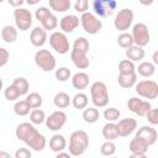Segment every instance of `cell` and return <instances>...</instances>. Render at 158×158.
Instances as JSON below:
<instances>
[{
	"label": "cell",
	"mask_w": 158,
	"mask_h": 158,
	"mask_svg": "<svg viewBox=\"0 0 158 158\" xmlns=\"http://www.w3.org/2000/svg\"><path fill=\"white\" fill-rule=\"evenodd\" d=\"M47 31L43 30L41 26H37V27H33L31 33H30V42L33 47H42L44 46V43L47 42Z\"/></svg>",
	"instance_id": "cell-17"
},
{
	"label": "cell",
	"mask_w": 158,
	"mask_h": 158,
	"mask_svg": "<svg viewBox=\"0 0 158 158\" xmlns=\"http://www.w3.org/2000/svg\"><path fill=\"white\" fill-rule=\"evenodd\" d=\"M135 137L141 138L142 141H144L151 147L152 144L156 143L157 137H158V133H157L156 128H153L152 126H142L141 128H138V131L136 132Z\"/></svg>",
	"instance_id": "cell-16"
},
{
	"label": "cell",
	"mask_w": 158,
	"mask_h": 158,
	"mask_svg": "<svg viewBox=\"0 0 158 158\" xmlns=\"http://www.w3.org/2000/svg\"><path fill=\"white\" fill-rule=\"evenodd\" d=\"M89 48H90V43L85 37H77L73 42V49H77L88 54Z\"/></svg>",
	"instance_id": "cell-37"
},
{
	"label": "cell",
	"mask_w": 158,
	"mask_h": 158,
	"mask_svg": "<svg viewBox=\"0 0 158 158\" xmlns=\"http://www.w3.org/2000/svg\"><path fill=\"white\" fill-rule=\"evenodd\" d=\"M72 85L77 90H84L89 85V75L85 72H78L72 77Z\"/></svg>",
	"instance_id": "cell-20"
},
{
	"label": "cell",
	"mask_w": 158,
	"mask_h": 158,
	"mask_svg": "<svg viewBox=\"0 0 158 158\" xmlns=\"http://www.w3.org/2000/svg\"><path fill=\"white\" fill-rule=\"evenodd\" d=\"M109 158H117V157H114V156H112V157H109Z\"/></svg>",
	"instance_id": "cell-55"
},
{
	"label": "cell",
	"mask_w": 158,
	"mask_h": 158,
	"mask_svg": "<svg viewBox=\"0 0 158 158\" xmlns=\"http://www.w3.org/2000/svg\"><path fill=\"white\" fill-rule=\"evenodd\" d=\"M12 85L17 89V91L20 93V96L21 95H27L28 94V90H30V84H28V80L23 77H19L16 78L14 81H12Z\"/></svg>",
	"instance_id": "cell-31"
},
{
	"label": "cell",
	"mask_w": 158,
	"mask_h": 158,
	"mask_svg": "<svg viewBox=\"0 0 158 158\" xmlns=\"http://www.w3.org/2000/svg\"><path fill=\"white\" fill-rule=\"evenodd\" d=\"M79 20H80V25L83 30L89 35H96L102 28V21L98 16H95L93 12L86 11L81 14Z\"/></svg>",
	"instance_id": "cell-6"
},
{
	"label": "cell",
	"mask_w": 158,
	"mask_h": 158,
	"mask_svg": "<svg viewBox=\"0 0 158 158\" xmlns=\"http://www.w3.org/2000/svg\"><path fill=\"white\" fill-rule=\"evenodd\" d=\"M117 83L123 89H130L136 85L137 83V73L133 74H118Z\"/></svg>",
	"instance_id": "cell-25"
},
{
	"label": "cell",
	"mask_w": 158,
	"mask_h": 158,
	"mask_svg": "<svg viewBox=\"0 0 158 158\" xmlns=\"http://www.w3.org/2000/svg\"><path fill=\"white\" fill-rule=\"evenodd\" d=\"M0 158H12L11 154L6 151H0Z\"/></svg>",
	"instance_id": "cell-50"
},
{
	"label": "cell",
	"mask_w": 158,
	"mask_h": 158,
	"mask_svg": "<svg viewBox=\"0 0 158 158\" xmlns=\"http://www.w3.org/2000/svg\"><path fill=\"white\" fill-rule=\"evenodd\" d=\"M128 158H147V156L146 154H133V153H131L128 156Z\"/></svg>",
	"instance_id": "cell-51"
},
{
	"label": "cell",
	"mask_w": 158,
	"mask_h": 158,
	"mask_svg": "<svg viewBox=\"0 0 158 158\" xmlns=\"http://www.w3.org/2000/svg\"><path fill=\"white\" fill-rule=\"evenodd\" d=\"M81 117L86 123H95L100 117V112L96 107H85L83 110Z\"/></svg>",
	"instance_id": "cell-28"
},
{
	"label": "cell",
	"mask_w": 158,
	"mask_h": 158,
	"mask_svg": "<svg viewBox=\"0 0 158 158\" xmlns=\"http://www.w3.org/2000/svg\"><path fill=\"white\" fill-rule=\"evenodd\" d=\"M15 158H32V153H31V151L28 148L21 147V148H17L16 149Z\"/></svg>",
	"instance_id": "cell-46"
},
{
	"label": "cell",
	"mask_w": 158,
	"mask_h": 158,
	"mask_svg": "<svg viewBox=\"0 0 158 158\" xmlns=\"http://www.w3.org/2000/svg\"><path fill=\"white\" fill-rule=\"evenodd\" d=\"M49 7L56 12H65L70 9V0H49Z\"/></svg>",
	"instance_id": "cell-30"
},
{
	"label": "cell",
	"mask_w": 158,
	"mask_h": 158,
	"mask_svg": "<svg viewBox=\"0 0 158 158\" xmlns=\"http://www.w3.org/2000/svg\"><path fill=\"white\" fill-rule=\"evenodd\" d=\"M56 158H72V156L69 154V153H67V152H59V153H57L56 154Z\"/></svg>",
	"instance_id": "cell-49"
},
{
	"label": "cell",
	"mask_w": 158,
	"mask_h": 158,
	"mask_svg": "<svg viewBox=\"0 0 158 158\" xmlns=\"http://www.w3.org/2000/svg\"><path fill=\"white\" fill-rule=\"evenodd\" d=\"M136 73H138L143 78H151L156 73V65L152 62H141L136 68Z\"/></svg>",
	"instance_id": "cell-24"
},
{
	"label": "cell",
	"mask_w": 158,
	"mask_h": 158,
	"mask_svg": "<svg viewBox=\"0 0 158 158\" xmlns=\"http://www.w3.org/2000/svg\"><path fill=\"white\" fill-rule=\"evenodd\" d=\"M135 91L141 98H144V99H148V100H153V99H156L158 96V84L154 80L144 79V80H141V81L136 83Z\"/></svg>",
	"instance_id": "cell-5"
},
{
	"label": "cell",
	"mask_w": 158,
	"mask_h": 158,
	"mask_svg": "<svg viewBox=\"0 0 158 158\" xmlns=\"http://www.w3.org/2000/svg\"><path fill=\"white\" fill-rule=\"evenodd\" d=\"M117 44L121 47V48H125L127 49L128 47L133 46V40L131 37V33H127V32H122L117 36Z\"/></svg>",
	"instance_id": "cell-39"
},
{
	"label": "cell",
	"mask_w": 158,
	"mask_h": 158,
	"mask_svg": "<svg viewBox=\"0 0 158 158\" xmlns=\"http://www.w3.org/2000/svg\"><path fill=\"white\" fill-rule=\"evenodd\" d=\"M115 125H116L118 137H127L131 133H133L135 130L137 128V121L132 117L121 118L117 122H115Z\"/></svg>",
	"instance_id": "cell-14"
},
{
	"label": "cell",
	"mask_w": 158,
	"mask_h": 158,
	"mask_svg": "<svg viewBox=\"0 0 158 158\" xmlns=\"http://www.w3.org/2000/svg\"><path fill=\"white\" fill-rule=\"evenodd\" d=\"M80 20L77 15H65L60 19L59 21V27H60V32L63 33H72L74 30H77V27L79 26Z\"/></svg>",
	"instance_id": "cell-15"
},
{
	"label": "cell",
	"mask_w": 158,
	"mask_h": 158,
	"mask_svg": "<svg viewBox=\"0 0 158 158\" xmlns=\"http://www.w3.org/2000/svg\"><path fill=\"white\" fill-rule=\"evenodd\" d=\"M88 147H89V135L84 130H77L72 132L68 146V151L70 156L79 157L88 149Z\"/></svg>",
	"instance_id": "cell-2"
},
{
	"label": "cell",
	"mask_w": 158,
	"mask_h": 158,
	"mask_svg": "<svg viewBox=\"0 0 158 158\" xmlns=\"http://www.w3.org/2000/svg\"><path fill=\"white\" fill-rule=\"evenodd\" d=\"M2 88H4V81H2V79L0 78V91L2 90Z\"/></svg>",
	"instance_id": "cell-54"
},
{
	"label": "cell",
	"mask_w": 158,
	"mask_h": 158,
	"mask_svg": "<svg viewBox=\"0 0 158 158\" xmlns=\"http://www.w3.org/2000/svg\"><path fill=\"white\" fill-rule=\"evenodd\" d=\"M23 4H25V1H23V0H9V5L14 6L15 9L21 7V5H23Z\"/></svg>",
	"instance_id": "cell-48"
},
{
	"label": "cell",
	"mask_w": 158,
	"mask_h": 158,
	"mask_svg": "<svg viewBox=\"0 0 158 158\" xmlns=\"http://www.w3.org/2000/svg\"><path fill=\"white\" fill-rule=\"evenodd\" d=\"M9 58H10V53L6 48L4 47H0V68L1 67H5L9 62Z\"/></svg>",
	"instance_id": "cell-47"
},
{
	"label": "cell",
	"mask_w": 158,
	"mask_h": 158,
	"mask_svg": "<svg viewBox=\"0 0 158 158\" xmlns=\"http://www.w3.org/2000/svg\"><path fill=\"white\" fill-rule=\"evenodd\" d=\"M30 121L32 125H41L46 121V114L41 109H33L30 112Z\"/></svg>",
	"instance_id": "cell-36"
},
{
	"label": "cell",
	"mask_w": 158,
	"mask_h": 158,
	"mask_svg": "<svg viewBox=\"0 0 158 158\" xmlns=\"http://www.w3.org/2000/svg\"><path fill=\"white\" fill-rule=\"evenodd\" d=\"M88 102H89L88 95L80 91L72 98V105L74 106V109H78V110H84L85 107H88Z\"/></svg>",
	"instance_id": "cell-29"
},
{
	"label": "cell",
	"mask_w": 158,
	"mask_h": 158,
	"mask_svg": "<svg viewBox=\"0 0 158 158\" xmlns=\"http://www.w3.org/2000/svg\"><path fill=\"white\" fill-rule=\"evenodd\" d=\"M148 148H149V146L144 141H142L141 138H137V137H133L128 144V149L133 154H146Z\"/></svg>",
	"instance_id": "cell-21"
},
{
	"label": "cell",
	"mask_w": 158,
	"mask_h": 158,
	"mask_svg": "<svg viewBox=\"0 0 158 158\" xmlns=\"http://www.w3.org/2000/svg\"><path fill=\"white\" fill-rule=\"evenodd\" d=\"M53 102H54L56 107H58V109H65V107H68L72 104V98L67 93L59 91V93H57L54 95Z\"/></svg>",
	"instance_id": "cell-27"
},
{
	"label": "cell",
	"mask_w": 158,
	"mask_h": 158,
	"mask_svg": "<svg viewBox=\"0 0 158 158\" xmlns=\"http://www.w3.org/2000/svg\"><path fill=\"white\" fill-rule=\"evenodd\" d=\"M27 4H28V5H36V4H38V0H32V1H27Z\"/></svg>",
	"instance_id": "cell-53"
},
{
	"label": "cell",
	"mask_w": 158,
	"mask_h": 158,
	"mask_svg": "<svg viewBox=\"0 0 158 158\" xmlns=\"http://www.w3.org/2000/svg\"><path fill=\"white\" fill-rule=\"evenodd\" d=\"M136 73V65L128 59H122L118 63V74H133Z\"/></svg>",
	"instance_id": "cell-34"
},
{
	"label": "cell",
	"mask_w": 158,
	"mask_h": 158,
	"mask_svg": "<svg viewBox=\"0 0 158 158\" xmlns=\"http://www.w3.org/2000/svg\"><path fill=\"white\" fill-rule=\"evenodd\" d=\"M32 109L30 107V105L26 102V100H17L14 105V112L17 116H26L30 114Z\"/></svg>",
	"instance_id": "cell-33"
},
{
	"label": "cell",
	"mask_w": 158,
	"mask_h": 158,
	"mask_svg": "<svg viewBox=\"0 0 158 158\" xmlns=\"http://www.w3.org/2000/svg\"><path fill=\"white\" fill-rule=\"evenodd\" d=\"M4 96L6 100L9 101H17V99L20 98V93L17 91V89L11 84L9 85L5 90H4Z\"/></svg>",
	"instance_id": "cell-42"
},
{
	"label": "cell",
	"mask_w": 158,
	"mask_h": 158,
	"mask_svg": "<svg viewBox=\"0 0 158 158\" xmlns=\"http://www.w3.org/2000/svg\"><path fill=\"white\" fill-rule=\"evenodd\" d=\"M104 118L107 122H117L121 117V111L116 107H107L104 110Z\"/></svg>",
	"instance_id": "cell-35"
},
{
	"label": "cell",
	"mask_w": 158,
	"mask_h": 158,
	"mask_svg": "<svg viewBox=\"0 0 158 158\" xmlns=\"http://www.w3.org/2000/svg\"><path fill=\"white\" fill-rule=\"evenodd\" d=\"M0 38H1V36H0Z\"/></svg>",
	"instance_id": "cell-56"
},
{
	"label": "cell",
	"mask_w": 158,
	"mask_h": 158,
	"mask_svg": "<svg viewBox=\"0 0 158 158\" xmlns=\"http://www.w3.org/2000/svg\"><path fill=\"white\" fill-rule=\"evenodd\" d=\"M15 136L19 141L25 142L31 149L37 152L44 149L47 144L46 137L31 122H21L20 125H17L15 130Z\"/></svg>",
	"instance_id": "cell-1"
},
{
	"label": "cell",
	"mask_w": 158,
	"mask_h": 158,
	"mask_svg": "<svg viewBox=\"0 0 158 158\" xmlns=\"http://www.w3.org/2000/svg\"><path fill=\"white\" fill-rule=\"evenodd\" d=\"M115 152H116V144L114 143V141H105L100 146V153L105 157H112Z\"/></svg>",
	"instance_id": "cell-38"
},
{
	"label": "cell",
	"mask_w": 158,
	"mask_h": 158,
	"mask_svg": "<svg viewBox=\"0 0 158 158\" xmlns=\"http://www.w3.org/2000/svg\"><path fill=\"white\" fill-rule=\"evenodd\" d=\"M144 116L151 125H153V126L158 125V110L157 109H151Z\"/></svg>",
	"instance_id": "cell-45"
},
{
	"label": "cell",
	"mask_w": 158,
	"mask_h": 158,
	"mask_svg": "<svg viewBox=\"0 0 158 158\" xmlns=\"http://www.w3.org/2000/svg\"><path fill=\"white\" fill-rule=\"evenodd\" d=\"M127 107L133 114H136L138 116H144L152 109V105H151V102L148 100H143V99H139V98L133 96V98H130L128 99Z\"/></svg>",
	"instance_id": "cell-13"
},
{
	"label": "cell",
	"mask_w": 158,
	"mask_h": 158,
	"mask_svg": "<svg viewBox=\"0 0 158 158\" xmlns=\"http://www.w3.org/2000/svg\"><path fill=\"white\" fill-rule=\"evenodd\" d=\"M70 59L78 69H86L90 65V60H89L86 53L77 51V49L70 51Z\"/></svg>",
	"instance_id": "cell-18"
},
{
	"label": "cell",
	"mask_w": 158,
	"mask_h": 158,
	"mask_svg": "<svg viewBox=\"0 0 158 158\" xmlns=\"http://www.w3.org/2000/svg\"><path fill=\"white\" fill-rule=\"evenodd\" d=\"M131 37L133 40V44L135 46H138V47H142L143 48L151 41V35H149L148 26L146 23H143V22L135 23L133 27H132Z\"/></svg>",
	"instance_id": "cell-8"
},
{
	"label": "cell",
	"mask_w": 158,
	"mask_h": 158,
	"mask_svg": "<svg viewBox=\"0 0 158 158\" xmlns=\"http://www.w3.org/2000/svg\"><path fill=\"white\" fill-rule=\"evenodd\" d=\"M91 6L95 16L98 15L99 17H109L115 12L117 2L115 0H94Z\"/></svg>",
	"instance_id": "cell-10"
},
{
	"label": "cell",
	"mask_w": 158,
	"mask_h": 158,
	"mask_svg": "<svg viewBox=\"0 0 158 158\" xmlns=\"http://www.w3.org/2000/svg\"><path fill=\"white\" fill-rule=\"evenodd\" d=\"M14 19L16 28L20 31H27L32 26V14L25 7H19L14 10Z\"/></svg>",
	"instance_id": "cell-11"
},
{
	"label": "cell",
	"mask_w": 158,
	"mask_h": 158,
	"mask_svg": "<svg viewBox=\"0 0 158 158\" xmlns=\"http://www.w3.org/2000/svg\"><path fill=\"white\" fill-rule=\"evenodd\" d=\"M133 22V11L130 7H123L118 10V12L115 16L114 26L116 30L121 32H126Z\"/></svg>",
	"instance_id": "cell-9"
},
{
	"label": "cell",
	"mask_w": 158,
	"mask_h": 158,
	"mask_svg": "<svg viewBox=\"0 0 158 158\" xmlns=\"http://www.w3.org/2000/svg\"><path fill=\"white\" fill-rule=\"evenodd\" d=\"M1 40L6 43H14L17 40V28L12 25H5L1 30Z\"/></svg>",
	"instance_id": "cell-22"
},
{
	"label": "cell",
	"mask_w": 158,
	"mask_h": 158,
	"mask_svg": "<svg viewBox=\"0 0 158 158\" xmlns=\"http://www.w3.org/2000/svg\"><path fill=\"white\" fill-rule=\"evenodd\" d=\"M54 75H56V79L58 81H67L72 78V72L67 67H59L58 69H56Z\"/></svg>",
	"instance_id": "cell-41"
},
{
	"label": "cell",
	"mask_w": 158,
	"mask_h": 158,
	"mask_svg": "<svg viewBox=\"0 0 158 158\" xmlns=\"http://www.w3.org/2000/svg\"><path fill=\"white\" fill-rule=\"evenodd\" d=\"M49 148H51V151H53L56 153L63 152L67 148V139H65V137L63 135H59V133L53 135L49 138Z\"/></svg>",
	"instance_id": "cell-19"
},
{
	"label": "cell",
	"mask_w": 158,
	"mask_h": 158,
	"mask_svg": "<svg viewBox=\"0 0 158 158\" xmlns=\"http://www.w3.org/2000/svg\"><path fill=\"white\" fill-rule=\"evenodd\" d=\"M49 15H52V11L47 7V6H40V7H37V10H36V12H35V17H36V20L38 21V22H43Z\"/></svg>",
	"instance_id": "cell-43"
},
{
	"label": "cell",
	"mask_w": 158,
	"mask_h": 158,
	"mask_svg": "<svg viewBox=\"0 0 158 158\" xmlns=\"http://www.w3.org/2000/svg\"><path fill=\"white\" fill-rule=\"evenodd\" d=\"M33 59L36 65L43 72H52L53 69H56V65H57L56 57L48 49H38L35 53Z\"/></svg>",
	"instance_id": "cell-4"
},
{
	"label": "cell",
	"mask_w": 158,
	"mask_h": 158,
	"mask_svg": "<svg viewBox=\"0 0 158 158\" xmlns=\"http://www.w3.org/2000/svg\"><path fill=\"white\" fill-rule=\"evenodd\" d=\"M42 26V28L43 30H46V31H54L56 28H57V26H58V19H57V16L56 15H49L42 23H41Z\"/></svg>",
	"instance_id": "cell-40"
},
{
	"label": "cell",
	"mask_w": 158,
	"mask_h": 158,
	"mask_svg": "<svg viewBox=\"0 0 158 158\" xmlns=\"http://www.w3.org/2000/svg\"><path fill=\"white\" fill-rule=\"evenodd\" d=\"M152 59H153L152 63H153L154 65H157V64H158V52H157V51L153 53V58H152Z\"/></svg>",
	"instance_id": "cell-52"
},
{
	"label": "cell",
	"mask_w": 158,
	"mask_h": 158,
	"mask_svg": "<svg viewBox=\"0 0 158 158\" xmlns=\"http://www.w3.org/2000/svg\"><path fill=\"white\" fill-rule=\"evenodd\" d=\"M101 133H102V137H104L106 141H115L116 138H118L115 122H106V123L102 126Z\"/></svg>",
	"instance_id": "cell-26"
},
{
	"label": "cell",
	"mask_w": 158,
	"mask_h": 158,
	"mask_svg": "<svg viewBox=\"0 0 158 158\" xmlns=\"http://www.w3.org/2000/svg\"><path fill=\"white\" fill-rule=\"evenodd\" d=\"M88 7H89V1L88 0H77L74 2V10L77 12L84 14V12L88 11Z\"/></svg>",
	"instance_id": "cell-44"
},
{
	"label": "cell",
	"mask_w": 158,
	"mask_h": 158,
	"mask_svg": "<svg viewBox=\"0 0 158 158\" xmlns=\"http://www.w3.org/2000/svg\"><path fill=\"white\" fill-rule=\"evenodd\" d=\"M90 96H91V102L94 104V107H105L110 100L106 84L100 80L94 81L90 85Z\"/></svg>",
	"instance_id": "cell-3"
},
{
	"label": "cell",
	"mask_w": 158,
	"mask_h": 158,
	"mask_svg": "<svg viewBox=\"0 0 158 158\" xmlns=\"http://www.w3.org/2000/svg\"><path fill=\"white\" fill-rule=\"evenodd\" d=\"M25 100H26V102L30 105V107H31L32 110H33V109H40V107L42 106V102H43V99H42L41 94H38V93H36V91L27 94V96H26Z\"/></svg>",
	"instance_id": "cell-32"
},
{
	"label": "cell",
	"mask_w": 158,
	"mask_h": 158,
	"mask_svg": "<svg viewBox=\"0 0 158 158\" xmlns=\"http://www.w3.org/2000/svg\"><path fill=\"white\" fill-rule=\"evenodd\" d=\"M49 46L58 54H67L70 49V43L67 35L60 31H53L49 35Z\"/></svg>",
	"instance_id": "cell-7"
},
{
	"label": "cell",
	"mask_w": 158,
	"mask_h": 158,
	"mask_svg": "<svg viewBox=\"0 0 158 158\" xmlns=\"http://www.w3.org/2000/svg\"><path fill=\"white\" fill-rule=\"evenodd\" d=\"M146 56V52L142 47H138V46H131L126 49V57L128 60L131 62H141Z\"/></svg>",
	"instance_id": "cell-23"
},
{
	"label": "cell",
	"mask_w": 158,
	"mask_h": 158,
	"mask_svg": "<svg viewBox=\"0 0 158 158\" xmlns=\"http://www.w3.org/2000/svg\"><path fill=\"white\" fill-rule=\"evenodd\" d=\"M44 122L49 131H59L67 122V114L63 110H56L48 117H46Z\"/></svg>",
	"instance_id": "cell-12"
}]
</instances>
